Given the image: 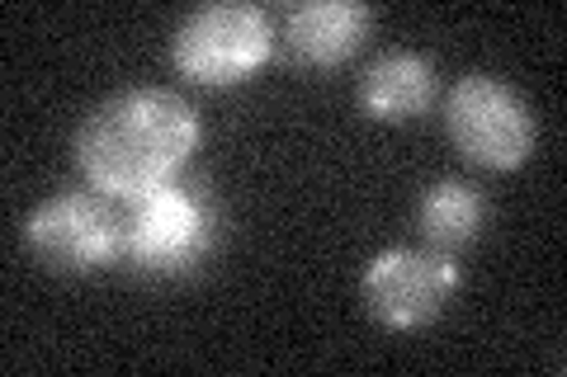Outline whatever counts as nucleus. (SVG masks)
<instances>
[{
  "label": "nucleus",
  "mask_w": 567,
  "mask_h": 377,
  "mask_svg": "<svg viewBox=\"0 0 567 377\" xmlns=\"http://www.w3.org/2000/svg\"><path fill=\"white\" fill-rule=\"evenodd\" d=\"M194 104L162 85H137L104 100L76 133V166L104 199H142L171 185L199 151Z\"/></svg>",
  "instance_id": "nucleus-1"
},
{
  "label": "nucleus",
  "mask_w": 567,
  "mask_h": 377,
  "mask_svg": "<svg viewBox=\"0 0 567 377\" xmlns=\"http://www.w3.org/2000/svg\"><path fill=\"white\" fill-rule=\"evenodd\" d=\"M24 245L33 260L58 274H91L123 255V218L104 193L66 189L24 218Z\"/></svg>",
  "instance_id": "nucleus-5"
},
{
  "label": "nucleus",
  "mask_w": 567,
  "mask_h": 377,
  "mask_svg": "<svg viewBox=\"0 0 567 377\" xmlns=\"http://www.w3.org/2000/svg\"><path fill=\"white\" fill-rule=\"evenodd\" d=\"M275 52V24L260 6L218 0V6L189 10L171 39V62L185 81L227 90L260 71Z\"/></svg>",
  "instance_id": "nucleus-2"
},
{
  "label": "nucleus",
  "mask_w": 567,
  "mask_h": 377,
  "mask_svg": "<svg viewBox=\"0 0 567 377\" xmlns=\"http://www.w3.org/2000/svg\"><path fill=\"white\" fill-rule=\"evenodd\" d=\"M458 293V264L450 250H379L360 274V297L369 316L388 331H421L450 307Z\"/></svg>",
  "instance_id": "nucleus-6"
},
{
  "label": "nucleus",
  "mask_w": 567,
  "mask_h": 377,
  "mask_svg": "<svg viewBox=\"0 0 567 377\" xmlns=\"http://www.w3.org/2000/svg\"><path fill=\"white\" fill-rule=\"evenodd\" d=\"M454 147L483 170H516L535 151V114L506 81L473 71L445 100Z\"/></svg>",
  "instance_id": "nucleus-4"
},
{
  "label": "nucleus",
  "mask_w": 567,
  "mask_h": 377,
  "mask_svg": "<svg viewBox=\"0 0 567 377\" xmlns=\"http://www.w3.org/2000/svg\"><path fill=\"white\" fill-rule=\"evenodd\" d=\"M483 218H487L483 193L473 185H464V179H440V185H431L421 193V208H416L421 237L435 250H458V245L477 241Z\"/></svg>",
  "instance_id": "nucleus-9"
},
{
  "label": "nucleus",
  "mask_w": 567,
  "mask_h": 377,
  "mask_svg": "<svg viewBox=\"0 0 567 377\" xmlns=\"http://www.w3.org/2000/svg\"><path fill=\"white\" fill-rule=\"evenodd\" d=\"M435 100V62L421 52H383L360 76V109L374 123H412Z\"/></svg>",
  "instance_id": "nucleus-8"
},
{
  "label": "nucleus",
  "mask_w": 567,
  "mask_h": 377,
  "mask_svg": "<svg viewBox=\"0 0 567 377\" xmlns=\"http://www.w3.org/2000/svg\"><path fill=\"white\" fill-rule=\"evenodd\" d=\"M213 245V208L194 185H171L133 199L123 218V255L137 274H185Z\"/></svg>",
  "instance_id": "nucleus-3"
},
{
  "label": "nucleus",
  "mask_w": 567,
  "mask_h": 377,
  "mask_svg": "<svg viewBox=\"0 0 567 377\" xmlns=\"http://www.w3.org/2000/svg\"><path fill=\"white\" fill-rule=\"evenodd\" d=\"M369 33V6L360 0H303L284 14V43L303 66L346 62Z\"/></svg>",
  "instance_id": "nucleus-7"
}]
</instances>
